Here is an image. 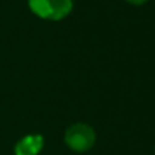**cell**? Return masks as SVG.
<instances>
[{"instance_id": "obj_1", "label": "cell", "mask_w": 155, "mask_h": 155, "mask_svg": "<svg viewBox=\"0 0 155 155\" xmlns=\"http://www.w3.org/2000/svg\"><path fill=\"white\" fill-rule=\"evenodd\" d=\"M29 6L34 14L46 20H62L73 8L71 0H29Z\"/></svg>"}, {"instance_id": "obj_2", "label": "cell", "mask_w": 155, "mask_h": 155, "mask_svg": "<svg viewBox=\"0 0 155 155\" xmlns=\"http://www.w3.org/2000/svg\"><path fill=\"white\" fill-rule=\"evenodd\" d=\"M96 141V134L93 128L84 123H76L70 126L65 132V143L70 149L76 152H85L88 150Z\"/></svg>"}, {"instance_id": "obj_3", "label": "cell", "mask_w": 155, "mask_h": 155, "mask_svg": "<svg viewBox=\"0 0 155 155\" xmlns=\"http://www.w3.org/2000/svg\"><path fill=\"white\" fill-rule=\"evenodd\" d=\"M43 147L41 135H28L15 144V155H38Z\"/></svg>"}, {"instance_id": "obj_4", "label": "cell", "mask_w": 155, "mask_h": 155, "mask_svg": "<svg viewBox=\"0 0 155 155\" xmlns=\"http://www.w3.org/2000/svg\"><path fill=\"white\" fill-rule=\"evenodd\" d=\"M126 2H129L132 5H143L144 2H147V0H126Z\"/></svg>"}]
</instances>
